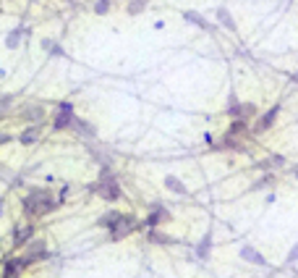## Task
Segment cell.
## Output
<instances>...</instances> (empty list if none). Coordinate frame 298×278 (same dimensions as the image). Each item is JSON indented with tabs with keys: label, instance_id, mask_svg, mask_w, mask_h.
Listing matches in <instances>:
<instances>
[{
	"label": "cell",
	"instance_id": "cell-1",
	"mask_svg": "<svg viewBox=\"0 0 298 278\" xmlns=\"http://www.w3.org/2000/svg\"><path fill=\"white\" fill-rule=\"evenodd\" d=\"M21 208L29 218H42V215H50L55 208H58V199H55V192L47 189V186H34L29 189V195L21 199Z\"/></svg>",
	"mask_w": 298,
	"mask_h": 278
},
{
	"label": "cell",
	"instance_id": "cell-2",
	"mask_svg": "<svg viewBox=\"0 0 298 278\" xmlns=\"http://www.w3.org/2000/svg\"><path fill=\"white\" fill-rule=\"evenodd\" d=\"M89 189H92V195L102 197L105 202H118V199H123L120 181L115 176L113 168H100V176H97V181L89 186Z\"/></svg>",
	"mask_w": 298,
	"mask_h": 278
},
{
	"label": "cell",
	"instance_id": "cell-3",
	"mask_svg": "<svg viewBox=\"0 0 298 278\" xmlns=\"http://www.w3.org/2000/svg\"><path fill=\"white\" fill-rule=\"evenodd\" d=\"M139 226H141V221L134 215V213H123L120 215V221L110 229V234H107V239L110 242H120V239H126V236H131L134 231H139Z\"/></svg>",
	"mask_w": 298,
	"mask_h": 278
},
{
	"label": "cell",
	"instance_id": "cell-4",
	"mask_svg": "<svg viewBox=\"0 0 298 278\" xmlns=\"http://www.w3.org/2000/svg\"><path fill=\"white\" fill-rule=\"evenodd\" d=\"M21 257H24V262H27V268H31V265H37V262L50 260L53 252L47 249V242H45V239H31L27 244V252H24Z\"/></svg>",
	"mask_w": 298,
	"mask_h": 278
},
{
	"label": "cell",
	"instance_id": "cell-5",
	"mask_svg": "<svg viewBox=\"0 0 298 278\" xmlns=\"http://www.w3.org/2000/svg\"><path fill=\"white\" fill-rule=\"evenodd\" d=\"M173 221V213L167 210V205L165 202H149V210H147V221L144 226L147 229H160V226H165V223H170Z\"/></svg>",
	"mask_w": 298,
	"mask_h": 278
},
{
	"label": "cell",
	"instance_id": "cell-6",
	"mask_svg": "<svg viewBox=\"0 0 298 278\" xmlns=\"http://www.w3.org/2000/svg\"><path fill=\"white\" fill-rule=\"evenodd\" d=\"M74 118H76V108H74V102H58L55 115H53V129H55V131L71 129Z\"/></svg>",
	"mask_w": 298,
	"mask_h": 278
},
{
	"label": "cell",
	"instance_id": "cell-7",
	"mask_svg": "<svg viewBox=\"0 0 298 278\" xmlns=\"http://www.w3.org/2000/svg\"><path fill=\"white\" fill-rule=\"evenodd\" d=\"M277 115H280V105H272L267 113H262V115L256 118V124H254V134H264V131H269V129L275 126Z\"/></svg>",
	"mask_w": 298,
	"mask_h": 278
},
{
	"label": "cell",
	"instance_id": "cell-8",
	"mask_svg": "<svg viewBox=\"0 0 298 278\" xmlns=\"http://www.w3.org/2000/svg\"><path fill=\"white\" fill-rule=\"evenodd\" d=\"M238 255H241V260L251 262V265H259V268H267V265H269V262H267V257H264L259 249H254V247H251V244H243Z\"/></svg>",
	"mask_w": 298,
	"mask_h": 278
},
{
	"label": "cell",
	"instance_id": "cell-9",
	"mask_svg": "<svg viewBox=\"0 0 298 278\" xmlns=\"http://www.w3.org/2000/svg\"><path fill=\"white\" fill-rule=\"evenodd\" d=\"M71 129H74V134H79V137H84V139H94L97 137V126L92 124V121H87V118H79V115L74 118Z\"/></svg>",
	"mask_w": 298,
	"mask_h": 278
},
{
	"label": "cell",
	"instance_id": "cell-10",
	"mask_svg": "<svg viewBox=\"0 0 298 278\" xmlns=\"http://www.w3.org/2000/svg\"><path fill=\"white\" fill-rule=\"evenodd\" d=\"M34 223L29 226H18V229L14 231V236H11V242H14V247H27V244L34 239Z\"/></svg>",
	"mask_w": 298,
	"mask_h": 278
},
{
	"label": "cell",
	"instance_id": "cell-11",
	"mask_svg": "<svg viewBox=\"0 0 298 278\" xmlns=\"http://www.w3.org/2000/svg\"><path fill=\"white\" fill-rule=\"evenodd\" d=\"M24 270H27L24 257H11V260L5 262V268H3V278H21Z\"/></svg>",
	"mask_w": 298,
	"mask_h": 278
},
{
	"label": "cell",
	"instance_id": "cell-12",
	"mask_svg": "<svg viewBox=\"0 0 298 278\" xmlns=\"http://www.w3.org/2000/svg\"><path fill=\"white\" fill-rule=\"evenodd\" d=\"M212 244H215V234H212V229H209V231H204L202 242L196 244V257H199V260H209V255H212Z\"/></svg>",
	"mask_w": 298,
	"mask_h": 278
},
{
	"label": "cell",
	"instance_id": "cell-13",
	"mask_svg": "<svg viewBox=\"0 0 298 278\" xmlns=\"http://www.w3.org/2000/svg\"><path fill=\"white\" fill-rule=\"evenodd\" d=\"M163 184H165V189H170V192H173V195L189 197V186H186V184H183V181H180L178 176H173V173H167Z\"/></svg>",
	"mask_w": 298,
	"mask_h": 278
},
{
	"label": "cell",
	"instance_id": "cell-14",
	"mask_svg": "<svg viewBox=\"0 0 298 278\" xmlns=\"http://www.w3.org/2000/svg\"><path fill=\"white\" fill-rule=\"evenodd\" d=\"M24 121H29L31 126H40L42 124V118H45V108L42 105H29V108H24Z\"/></svg>",
	"mask_w": 298,
	"mask_h": 278
},
{
	"label": "cell",
	"instance_id": "cell-15",
	"mask_svg": "<svg viewBox=\"0 0 298 278\" xmlns=\"http://www.w3.org/2000/svg\"><path fill=\"white\" fill-rule=\"evenodd\" d=\"M120 215H123L120 210H107V213H102V215L97 218V226H100V229H105V231H110L115 223L120 221Z\"/></svg>",
	"mask_w": 298,
	"mask_h": 278
},
{
	"label": "cell",
	"instance_id": "cell-16",
	"mask_svg": "<svg viewBox=\"0 0 298 278\" xmlns=\"http://www.w3.org/2000/svg\"><path fill=\"white\" fill-rule=\"evenodd\" d=\"M183 18H186V21H191L194 27H202V29H207V32L215 29V27H212V24L202 16V14H196V11H183Z\"/></svg>",
	"mask_w": 298,
	"mask_h": 278
},
{
	"label": "cell",
	"instance_id": "cell-17",
	"mask_svg": "<svg viewBox=\"0 0 298 278\" xmlns=\"http://www.w3.org/2000/svg\"><path fill=\"white\" fill-rule=\"evenodd\" d=\"M149 242L152 244H176L178 239L176 236H170V234H165V231H160V229H149Z\"/></svg>",
	"mask_w": 298,
	"mask_h": 278
},
{
	"label": "cell",
	"instance_id": "cell-18",
	"mask_svg": "<svg viewBox=\"0 0 298 278\" xmlns=\"http://www.w3.org/2000/svg\"><path fill=\"white\" fill-rule=\"evenodd\" d=\"M277 184V176L275 173H264L262 179H256L254 184H251V189L249 192H259V189H272V186Z\"/></svg>",
	"mask_w": 298,
	"mask_h": 278
},
{
	"label": "cell",
	"instance_id": "cell-19",
	"mask_svg": "<svg viewBox=\"0 0 298 278\" xmlns=\"http://www.w3.org/2000/svg\"><path fill=\"white\" fill-rule=\"evenodd\" d=\"M217 21H220V24H223V27H225V29H228V32H236V21H233V16H230V11H228V8H225V5H220V8H217Z\"/></svg>",
	"mask_w": 298,
	"mask_h": 278
},
{
	"label": "cell",
	"instance_id": "cell-20",
	"mask_svg": "<svg viewBox=\"0 0 298 278\" xmlns=\"http://www.w3.org/2000/svg\"><path fill=\"white\" fill-rule=\"evenodd\" d=\"M89 155H92V158H94L102 168H113V158H110L105 150H100V147H89Z\"/></svg>",
	"mask_w": 298,
	"mask_h": 278
},
{
	"label": "cell",
	"instance_id": "cell-21",
	"mask_svg": "<svg viewBox=\"0 0 298 278\" xmlns=\"http://www.w3.org/2000/svg\"><path fill=\"white\" fill-rule=\"evenodd\" d=\"M18 139H21V145H34V142L40 139V126H27Z\"/></svg>",
	"mask_w": 298,
	"mask_h": 278
},
{
	"label": "cell",
	"instance_id": "cell-22",
	"mask_svg": "<svg viewBox=\"0 0 298 278\" xmlns=\"http://www.w3.org/2000/svg\"><path fill=\"white\" fill-rule=\"evenodd\" d=\"M21 34H27V29H24V27H16L8 37H5V48H11V50L18 48V40H21Z\"/></svg>",
	"mask_w": 298,
	"mask_h": 278
},
{
	"label": "cell",
	"instance_id": "cell-23",
	"mask_svg": "<svg viewBox=\"0 0 298 278\" xmlns=\"http://www.w3.org/2000/svg\"><path fill=\"white\" fill-rule=\"evenodd\" d=\"M246 131H249V124H246V121H233L230 129H228V134H230V137H238V139H241Z\"/></svg>",
	"mask_w": 298,
	"mask_h": 278
},
{
	"label": "cell",
	"instance_id": "cell-24",
	"mask_svg": "<svg viewBox=\"0 0 298 278\" xmlns=\"http://www.w3.org/2000/svg\"><path fill=\"white\" fill-rule=\"evenodd\" d=\"M147 8V0H128V5H126V11L131 16H136V14H141V11Z\"/></svg>",
	"mask_w": 298,
	"mask_h": 278
},
{
	"label": "cell",
	"instance_id": "cell-25",
	"mask_svg": "<svg viewBox=\"0 0 298 278\" xmlns=\"http://www.w3.org/2000/svg\"><path fill=\"white\" fill-rule=\"evenodd\" d=\"M256 115V105L254 102H243L241 105V121H249V118H254Z\"/></svg>",
	"mask_w": 298,
	"mask_h": 278
},
{
	"label": "cell",
	"instance_id": "cell-26",
	"mask_svg": "<svg viewBox=\"0 0 298 278\" xmlns=\"http://www.w3.org/2000/svg\"><path fill=\"white\" fill-rule=\"evenodd\" d=\"M42 48H45V50H50L53 55H66V53H63V48H60V45L53 42V40H42Z\"/></svg>",
	"mask_w": 298,
	"mask_h": 278
},
{
	"label": "cell",
	"instance_id": "cell-27",
	"mask_svg": "<svg viewBox=\"0 0 298 278\" xmlns=\"http://www.w3.org/2000/svg\"><path fill=\"white\" fill-rule=\"evenodd\" d=\"M296 262H298V242L290 247L288 255H285V265H296Z\"/></svg>",
	"mask_w": 298,
	"mask_h": 278
},
{
	"label": "cell",
	"instance_id": "cell-28",
	"mask_svg": "<svg viewBox=\"0 0 298 278\" xmlns=\"http://www.w3.org/2000/svg\"><path fill=\"white\" fill-rule=\"evenodd\" d=\"M269 165H272V171H277V168H285V158L283 155H269Z\"/></svg>",
	"mask_w": 298,
	"mask_h": 278
},
{
	"label": "cell",
	"instance_id": "cell-29",
	"mask_svg": "<svg viewBox=\"0 0 298 278\" xmlns=\"http://www.w3.org/2000/svg\"><path fill=\"white\" fill-rule=\"evenodd\" d=\"M107 11H110V0H97V3H94V14H107Z\"/></svg>",
	"mask_w": 298,
	"mask_h": 278
},
{
	"label": "cell",
	"instance_id": "cell-30",
	"mask_svg": "<svg viewBox=\"0 0 298 278\" xmlns=\"http://www.w3.org/2000/svg\"><path fill=\"white\" fill-rule=\"evenodd\" d=\"M11 102H14V95H3L0 98V113H5L11 108Z\"/></svg>",
	"mask_w": 298,
	"mask_h": 278
},
{
	"label": "cell",
	"instance_id": "cell-31",
	"mask_svg": "<svg viewBox=\"0 0 298 278\" xmlns=\"http://www.w3.org/2000/svg\"><path fill=\"white\" fill-rule=\"evenodd\" d=\"M5 176H8V173L3 171V163H0V179H5Z\"/></svg>",
	"mask_w": 298,
	"mask_h": 278
},
{
	"label": "cell",
	"instance_id": "cell-32",
	"mask_svg": "<svg viewBox=\"0 0 298 278\" xmlns=\"http://www.w3.org/2000/svg\"><path fill=\"white\" fill-rule=\"evenodd\" d=\"M3 208H5V199H0V215H3Z\"/></svg>",
	"mask_w": 298,
	"mask_h": 278
},
{
	"label": "cell",
	"instance_id": "cell-33",
	"mask_svg": "<svg viewBox=\"0 0 298 278\" xmlns=\"http://www.w3.org/2000/svg\"><path fill=\"white\" fill-rule=\"evenodd\" d=\"M296 176H298V168H296Z\"/></svg>",
	"mask_w": 298,
	"mask_h": 278
},
{
	"label": "cell",
	"instance_id": "cell-34",
	"mask_svg": "<svg viewBox=\"0 0 298 278\" xmlns=\"http://www.w3.org/2000/svg\"><path fill=\"white\" fill-rule=\"evenodd\" d=\"M68 3H74V0H68Z\"/></svg>",
	"mask_w": 298,
	"mask_h": 278
},
{
	"label": "cell",
	"instance_id": "cell-35",
	"mask_svg": "<svg viewBox=\"0 0 298 278\" xmlns=\"http://www.w3.org/2000/svg\"><path fill=\"white\" fill-rule=\"evenodd\" d=\"M296 79H298V76H296Z\"/></svg>",
	"mask_w": 298,
	"mask_h": 278
}]
</instances>
